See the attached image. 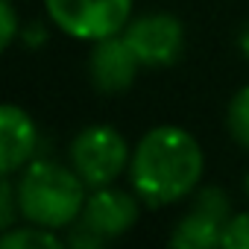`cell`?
I'll return each instance as SVG.
<instances>
[{
  "instance_id": "obj_6",
  "label": "cell",
  "mask_w": 249,
  "mask_h": 249,
  "mask_svg": "<svg viewBox=\"0 0 249 249\" xmlns=\"http://www.w3.org/2000/svg\"><path fill=\"white\" fill-rule=\"evenodd\" d=\"M231 220V199L223 188H202L194 199V208L176 223L170 234V246L176 249H211L223 246L226 223Z\"/></svg>"
},
{
  "instance_id": "obj_14",
  "label": "cell",
  "mask_w": 249,
  "mask_h": 249,
  "mask_svg": "<svg viewBox=\"0 0 249 249\" xmlns=\"http://www.w3.org/2000/svg\"><path fill=\"white\" fill-rule=\"evenodd\" d=\"M18 38V12L12 0H0V47H12Z\"/></svg>"
},
{
  "instance_id": "obj_17",
  "label": "cell",
  "mask_w": 249,
  "mask_h": 249,
  "mask_svg": "<svg viewBox=\"0 0 249 249\" xmlns=\"http://www.w3.org/2000/svg\"><path fill=\"white\" fill-rule=\"evenodd\" d=\"M243 194L249 196V170H246V176H243Z\"/></svg>"
},
{
  "instance_id": "obj_9",
  "label": "cell",
  "mask_w": 249,
  "mask_h": 249,
  "mask_svg": "<svg viewBox=\"0 0 249 249\" xmlns=\"http://www.w3.org/2000/svg\"><path fill=\"white\" fill-rule=\"evenodd\" d=\"M38 153V129L33 117L15 106L6 103L0 108V170L3 176L21 173Z\"/></svg>"
},
{
  "instance_id": "obj_16",
  "label": "cell",
  "mask_w": 249,
  "mask_h": 249,
  "mask_svg": "<svg viewBox=\"0 0 249 249\" xmlns=\"http://www.w3.org/2000/svg\"><path fill=\"white\" fill-rule=\"evenodd\" d=\"M237 47H240V53H243V59L249 62V24L240 30V36H237Z\"/></svg>"
},
{
  "instance_id": "obj_15",
  "label": "cell",
  "mask_w": 249,
  "mask_h": 249,
  "mask_svg": "<svg viewBox=\"0 0 249 249\" xmlns=\"http://www.w3.org/2000/svg\"><path fill=\"white\" fill-rule=\"evenodd\" d=\"M21 38H24L30 47H38V44H44L47 33H44V27H41V24H30V27H24V30H21Z\"/></svg>"
},
{
  "instance_id": "obj_7",
  "label": "cell",
  "mask_w": 249,
  "mask_h": 249,
  "mask_svg": "<svg viewBox=\"0 0 249 249\" xmlns=\"http://www.w3.org/2000/svg\"><path fill=\"white\" fill-rule=\"evenodd\" d=\"M138 217H141V196L135 191L129 194L114 185H103V188H91L76 223L88 229L103 246L114 237H123L126 231H132Z\"/></svg>"
},
{
  "instance_id": "obj_13",
  "label": "cell",
  "mask_w": 249,
  "mask_h": 249,
  "mask_svg": "<svg viewBox=\"0 0 249 249\" xmlns=\"http://www.w3.org/2000/svg\"><path fill=\"white\" fill-rule=\"evenodd\" d=\"M223 249H249V211L231 214L223 231Z\"/></svg>"
},
{
  "instance_id": "obj_4",
  "label": "cell",
  "mask_w": 249,
  "mask_h": 249,
  "mask_svg": "<svg viewBox=\"0 0 249 249\" xmlns=\"http://www.w3.org/2000/svg\"><path fill=\"white\" fill-rule=\"evenodd\" d=\"M135 0H44L50 21L76 41L120 36L132 21Z\"/></svg>"
},
{
  "instance_id": "obj_11",
  "label": "cell",
  "mask_w": 249,
  "mask_h": 249,
  "mask_svg": "<svg viewBox=\"0 0 249 249\" xmlns=\"http://www.w3.org/2000/svg\"><path fill=\"white\" fill-rule=\"evenodd\" d=\"M226 129H229V135H231V141L237 147L249 150V85H243L240 91H234V97L229 100Z\"/></svg>"
},
{
  "instance_id": "obj_8",
  "label": "cell",
  "mask_w": 249,
  "mask_h": 249,
  "mask_svg": "<svg viewBox=\"0 0 249 249\" xmlns=\"http://www.w3.org/2000/svg\"><path fill=\"white\" fill-rule=\"evenodd\" d=\"M138 68H141V62H138L135 50L129 47V41L123 38V33L94 41L91 56H88V76L97 91H103V94L126 91L135 82Z\"/></svg>"
},
{
  "instance_id": "obj_1",
  "label": "cell",
  "mask_w": 249,
  "mask_h": 249,
  "mask_svg": "<svg viewBox=\"0 0 249 249\" xmlns=\"http://www.w3.org/2000/svg\"><path fill=\"white\" fill-rule=\"evenodd\" d=\"M205 156L199 141L182 126H153L132 150L129 182L144 205L161 208L185 199L202 179Z\"/></svg>"
},
{
  "instance_id": "obj_10",
  "label": "cell",
  "mask_w": 249,
  "mask_h": 249,
  "mask_svg": "<svg viewBox=\"0 0 249 249\" xmlns=\"http://www.w3.org/2000/svg\"><path fill=\"white\" fill-rule=\"evenodd\" d=\"M68 240H62L53 229H44V226H24V229H6L3 237H0V246L3 249H62Z\"/></svg>"
},
{
  "instance_id": "obj_2",
  "label": "cell",
  "mask_w": 249,
  "mask_h": 249,
  "mask_svg": "<svg viewBox=\"0 0 249 249\" xmlns=\"http://www.w3.org/2000/svg\"><path fill=\"white\" fill-rule=\"evenodd\" d=\"M15 191L27 223L62 231L79 220L91 188L73 167L53 159H33L15 179Z\"/></svg>"
},
{
  "instance_id": "obj_12",
  "label": "cell",
  "mask_w": 249,
  "mask_h": 249,
  "mask_svg": "<svg viewBox=\"0 0 249 249\" xmlns=\"http://www.w3.org/2000/svg\"><path fill=\"white\" fill-rule=\"evenodd\" d=\"M18 214H21V205H18L15 179L12 176H3V179H0V226H3V231L15 226V217Z\"/></svg>"
},
{
  "instance_id": "obj_3",
  "label": "cell",
  "mask_w": 249,
  "mask_h": 249,
  "mask_svg": "<svg viewBox=\"0 0 249 249\" xmlns=\"http://www.w3.org/2000/svg\"><path fill=\"white\" fill-rule=\"evenodd\" d=\"M129 161L132 150L126 138L108 123H91L71 141V167L82 176L88 188L114 185L123 170H129Z\"/></svg>"
},
{
  "instance_id": "obj_5",
  "label": "cell",
  "mask_w": 249,
  "mask_h": 249,
  "mask_svg": "<svg viewBox=\"0 0 249 249\" xmlns=\"http://www.w3.org/2000/svg\"><path fill=\"white\" fill-rule=\"evenodd\" d=\"M123 38L135 50L141 68H170L185 50V24L170 12H147L126 24Z\"/></svg>"
}]
</instances>
